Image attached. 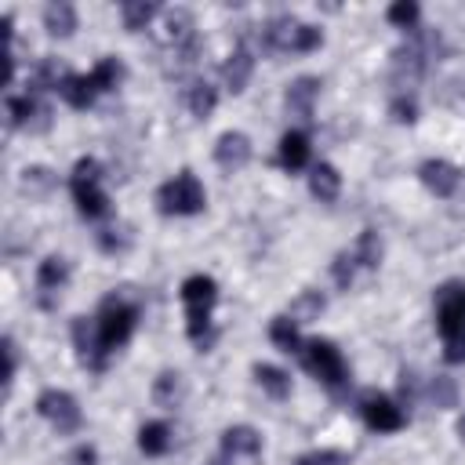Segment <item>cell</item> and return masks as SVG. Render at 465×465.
Wrapping results in <instances>:
<instances>
[{
	"mask_svg": "<svg viewBox=\"0 0 465 465\" xmlns=\"http://www.w3.org/2000/svg\"><path fill=\"white\" fill-rule=\"evenodd\" d=\"M436 327L443 338V360H465V283H443L436 291Z\"/></svg>",
	"mask_w": 465,
	"mask_h": 465,
	"instance_id": "6da1fadb",
	"label": "cell"
},
{
	"mask_svg": "<svg viewBox=\"0 0 465 465\" xmlns=\"http://www.w3.org/2000/svg\"><path fill=\"white\" fill-rule=\"evenodd\" d=\"M218 302V283L203 272H193L185 276L182 283V305H185V334L207 349L211 345V309Z\"/></svg>",
	"mask_w": 465,
	"mask_h": 465,
	"instance_id": "7a4b0ae2",
	"label": "cell"
},
{
	"mask_svg": "<svg viewBox=\"0 0 465 465\" xmlns=\"http://www.w3.org/2000/svg\"><path fill=\"white\" fill-rule=\"evenodd\" d=\"M320 44H323V33L309 22L291 18V15L269 18L262 25V47L272 54H305V51H316Z\"/></svg>",
	"mask_w": 465,
	"mask_h": 465,
	"instance_id": "3957f363",
	"label": "cell"
},
{
	"mask_svg": "<svg viewBox=\"0 0 465 465\" xmlns=\"http://www.w3.org/2000/svg\"><path fill=\"white\" fill-rule=\"evenodd\" d=\"M134 323H138V305L127 302L124 294H105L102 305H98V316H94V327H98V341L105 349V356L120 345H127V338L134 334Z\"/></svg>",
	"mask_w": 465,
	"mask_h": 465,
	"instance_id": "277c9868",
	"label": "cell"
},
{
	"mask_svg": "<svg viewBox=\"0 0 465 465\" xmlns=\"http://www.w3.org/2000/svg\"><path fill=\"white\" fill-rule=\"evenodd\" d=\"M69 193H73V203H76V211L84 218L109 214V196L102 189V167H98V160H91V156L76 160V167L69 174Z\"/></svg>",
	"mask_w": 465,
	"mask_h": 465,
	"instance_id": "5b68a950",
	"label": "cell"
},
{
	"mask_svg": "<svg viewBox=\"0 0 465 465\" xmlns=\"http://www.w3.org/2000/svg\"><path fill=\"white\" fill-rule=\"evenodd\" d=\"M298 356H302L305 371H309L320 385H327L334 396H341V392H345V385H349V367H345L341 352L334 349V341H323V338L305 341Z\"/></svg>",
	"mask_w": 465,
	"mask_h": 465,
	"instance_id": "8992f818",
	"label": "cell"
},
{
	"mask_svg": "<svg viewBox=\"0 0 465 465\" xmlns=\"http://www.w3.org/2000/svg\"><path fill=\"white\" fill-rule=\"evenodd\" d=\"M156 203L163 214H200L207 207V193L193 171H178L171 182L160 185Z\"/></svg>",
	"mask_w": 465,
	"mask_h": 465,
	"instance_id": "52a82bcc",
	"label": "cell"
},
{
	"mask_svg": "<svg viewBox=\"0 0 465 465\" xmlns=\"http://www.w3.org/2000/svg\"><path fill=\"white\" fill-rule=\"evenodd\" d=\"M36 414H40V418H47L62 436L76 432V429H80V421H84V414H80L76 400H73L65 389H44V392H40V400H36Z\"/></svg>",
	"mask_w": 465,
	"mask_h": 465,
	"instance_id": "ba28073f",
	"label": "cell"
},
{
	"mask_svg": "<svg viewBox=\"0 0 465 465\" xmlns=\"http://www.w3.org/2000/svg\"><path fill=\"white\" fill-rule=\"evenodd\" d=\"M73 345H76V356L87 371H105V349L98 341V327H94V316H76L73 320Z\"/></svg>",
	"mask_w": 465,
	"mask_h": 465,
	"instance_id": "9c48e42d",
	"label": "cell"
},
{
	"mask_svg": "<svg viewBox=\"0 0 465 465\" xmlns=\"http://www.w3.org/2000/svg\"><path fill=\"white\" fill-rule=\"evenodd\" d=\"M360 414H363V421L374 429V432H396V429H403V411L389 400V396H381V392H363L360 396Z\"/></svg>",
	"mask_w": 465,
	"mask_h": 465,
	"instance_id": "30bf717a",
	"label": "cell"
},
{
	"mask_svg": "<svg viewBox=\"0 0 465 465\" xmlns=\"http://www.w3.org/2000/svg\"><path fill=\"white\" fill-rule=\"evenodd\" d=\"M65 280H69V262L62 254H51V258L40 262V269H36V302H40V309H51L58 302V291L65 287Z\"/></svg>",
	"mask_w": 465,
	"mask_h": 465,
	"instance_id": "8fae6325",
	"label": "cell"
},
{
	"mask_svg": "<svg viewBox=\"0 0 465 465\" xmlns=\"http://www.w3.org/2000/svg\"><path fill=\"white\" fill-rule=\"evenodd\" d=\"M247 160H251V138H247L243 131H225V134H218V142H214V163H218L222 171L236 174V171L247 167Z\"/></svg>",
	"mask_w": 465,
	"mask_h": 465,
	"instance_id": "7c38bea8",
	"label": "cell"
},
{
	"mask_svg": "<svg viewBox=\"0 0 465 465\" xmlns=\"http://www.w3.org/2000/svg\"><path fill=\"white\" fill-rule=\"evenodd\" d=\"M47 105H40V98L33 91L25 94H7V120L11 127H33V131H44L47 127Z\"/></svg>",
	"mask_w": 465,
	"mask_h": 465,
	"instance_id": "4fadbf2b",
	"label": "cell"
},
{
	"mask_svg": "<svg viewBox=\"0 0 465 465\" xmlns=\"http://www.w3.org/2000/svg\"><path fill=\"white\" fill-rule=\"evenodd\" d=\"M222 454L229 461H254L262 454V436L251 425H229L222 432Z\"/></svg>",
	"mask_w": 465,
	"mask_h": 465,
	"instance_id": "5bb4252c",
	"label": "cell"
},
{
	"mask_svg": "<svg viewBox=\"0 0 465 465\" xmlns=\"http://www.w3.org/2000/svg\"><path fill=\"white\" fill-rule=\"evenodd\" d=\"M418 178H421V185H425L429 193H436V196H454V189H458V182H461V171H458L454 163H447V160H425V163L418 167Z\"/></svg>",
	"mask_w": 465,
	"mask_h": 465,
	"instance_id": "9a60e30c",
	"label": "cell"
},
{
	"mask_svg": "<svg viewBox=\"0 0 465 465\" xmlns=\"http://www.w3.org/2000/svg\"><path fill=\"white\" fill-rule=\"evenodd\" d=\"M316 94H320V80H316V76H298L294 84H287V94H283V102H287V113L309 124V120H312V105H316Z\"/></svg>",
	"mask_w": 465,
	"mask_h": 465,
	"instance_id": "2e32d148",
	"label": "cell"
},
{
	"mask_svg": "<svg viewBox=\"0 0 465 465\" xmlns=\"http://www.w3.org/2000/svg\"><path fill=\"white\" fill-rule=\"evenodd\" d=\"M189 40H196V33H193V15H189L185 7L167 11V15H163V29H160V44L174 51V47H185Z\"/></svg>",
	"mask_w": 465,
	"mask_h": 465,
	"instance_id": "e0dca14e",
	"label": "cell"
},
{
	"mask_svg": "<svg viewBox=\"0 0 465 465\" xmlns=\"http://www.w3.org/2000/svg\"><path fill=\"white\" fill-rule=\"evenodd\" d=\"M251 69H254V54H251V47H247V44H236V51L229 54V62L222 65V80H225V87H229L232 94H240V91L247 87V80H251Z\"/></svg>",
	"mask_w": 465,
	"mask_h": 465,
	"instance_id": "ac0fdd59",
	"label": "cell"
},
{
	"mask_svg": "<svg viewBox=\"0 0 465 465\" xmlns=\"http://www.w3.org/2000/svg\"><path fill=\"white\" fill-rule=\"evenodd\" d=\"M309 193L320 200V203H334L338 193H341V174L334 163H316L309 171Z\"/></svg>",
	"mask_w": 465,
	"mask_h": 465,
	"instance_id": "d6986e66",
	"label": "cell"
},
{
	"mask_svg": "<svg viewBox=\"0 0 465 465\" xmlns=\"http://www.w3.org/2000/svg\"><path fill=\"white\" fill-rule=\"evenodd\" d=\"M280 167L283 171H302L305 163H309V138H305V131H287L283 138H280Z\"/></svg>",
	"mask_w": 465,
	"mask_h": 465,
	"instance_id": "ffe728a7",
	"label": "cell"
},
{
	"mask_svg": "<svg viewBox=\"0 0 465 465\" xmlns=\"http://www.w3.org/2000/svg\"><path fill=\"white\" fill-rule=\"evenodd\" d=\"M58 94H62L73 109H87V105L98 98V91H94V84H91L87 73H65V80L58 84Z\"/></svg>",
	"mask_w": 465,
	"mask_h": 465,
	"instance_id": "44dd1931",
	"label": "cell"
},
{
	"mask_svg": "<svg viewBox=\"0 0 465 465\" xmlns=\"http://www.w3.org/2000/svg\"><path fill=\"white\" fill-rule=\"evenodd\" d=\"M44 29H47L51 36H73V29H76V7L65 4V0L47 4V7H44Z\"/></svg>",
	"mask_w": 465,
	"mask_h": 465,
	"instance_id": "7402d4cb",
	"label": "cell"
},
{
	"mask_svg": "<svg viewBox=\"0 0 465 465\" xmlns=\"http://www.w3.org/2000/svg\"><path fill=\"white\" fill-rule=\"evenodd\" d=\"M182 400V374L178 371H160L153 381V403L163 411H174Z\"/></svg>",
	"mask_w": 465,
	"mask_h": 465,
	"instance_id": "603a6c76",
	"label": "cell"
},
{
	"mask_svg": "<svg viewBox=\"0 0 465 465\" xmlns=\"http://www.w3.org/2000/svg\"><path fill=\"white\" fill-rule=\"evenodd\" d=\"M138 447H142V454H149V458L167 454V447H171V429H167L163 421L142 425V429H138Z\"/></svg>",
	"mask_w": 465,
	"mask_h": 465,
	"instance_id": "cb8c5ba5",
	"label": "cell"
},
{
	"mask_svg": "<svg viewBox=\"0 0 465 465\" xmlns=\"http://www.w3.org/2000/svg\"><path fill=\"white\" fill-rule=\"evenodd\" d=\"M254 381L272 396V400H287L291 396V378L280 371V367H269V363H254Z\"/></svg>",
	"mask_w": 465,
	"mask_h": 465,
	"instance_id": "d4e9b609",
	"label": "cell"
},
{
	"mask_svg": "<svg viewBox=\"0 0 465 465\" xmlns=\"http://www.w3.org/2000/svg\"><path fill=\"white\" fill-rule=\"evenodd\" d=\"M269 338H272V345L276 349H283V352H302V338H298V323L291 320V316H276L272 323H269Z\"/></svg>",
	"mask_w": 465,
	"mask_h": 465,
	"instance_id": "484cf974",
	"label": "cell"
},
{
	"mask_svg": "<svg viewBox=\"0 0 465 465\" xmlns=\"http://www.w3.org/2000/svg\"><path fill=\"white\" fill-rule=\"evenodd\" d=\"M156 11H160V7H156V4H149V0H124V4H120L124 29H131V33L145 29V25L153 22V15H156Z\"/></svg>",
	"mask_w": 465,
	"mask_h": 465,
	"instance_id": "4316f807",
	"label": "cell"
},
{
	"mask_svg": "<svg viewBox=\"0 0 465 465\" xmlns=\"http://www.w3.org/2000/svg\"><path fill=\"white\" fill-rule=\"evenodd\" d=\"M87 76H91V84H94L98 94H102V91H116V84L124 80V62L109 54V58H102Z\"/></svg>",
	"mask_w": 465,
	"mask_h": 465,
	"instance_id": "83f0119b",
	"label": "cell"
},
{
	"mask_svg": "<svg viewBox=\"0 0 465 465\" xmlns=\"http://www.w3.org/2000/svg\"><path fill=\"white\" fill-rule=\"evenodd\" d=\"M352 258H356V265H363V269H378V262H381V236H378L374 229H363V232L356 236Z\"/></svg>",
	"mask_w": 465,
	"mask_h": 465,
	"instance_id": "f1b7e54d",
	"label": "cell"
},
{
	"mask_svg": "<svg viewBox=\"0 0 465 465\" xmlns=\"http://www.w3.org/2000/svg\"><path fill=\"white\" fill-rule=\"evenodd\" d=\"M214 105H218V91H214L207 80H196V84L189 87V109H193V116L207 120V116L214 113Z\"/></svg>",
	"mask_w": 465,
	"mask_h": 465,
	"instance_id": "f546056e",
	"label": "cell"
},
{
	"mask_svg": "<svg viewBox=\"0 0 465 465\" xmlns=\"http://www.w3.org/2000/svg\"><path fill=\"white\" fill-rule=\"evenodd\" d=\"M323 312V294L320 291H302L298 302H291V320L294 323H309Z\"/></svg>",
	"mask_w": 465,
	"mask_h": 465,
	"instance_id": "4dcf8cb0",
	"label": "cell"
},
{
	"mask_svg": "<svg viewBox=\"0 0 465 465\" xmlns=\"http://www.w3.org/2000/svg\"><path fill=\"white\" fill-rule=\"evenodd\" d=\"M418 4L414 0H396L389 11H385V18L396 25V29H414V22H418Z\"/></svg>",
	"mask_w": 465,
	"mask_h": 465,
	"instance_id": "1f68e13d",
	"label": "cell"
},
{
	"mask_svg": "<svg viewBox=\"0 0 465 465\" xmlns=\"http://www.w3.org/2000/svg\"><path fill=\"white\" fill-rule=\"evenodd\" d=\"M51 185H54V178H51L47 167H25V171H22V189H25V193L44 196Z\"/></svg>",
	"mask_w": 465,
	"mask_h": 465,
	"instance_id": "d6a6232c",
	"label": "cell"
},
{
	"mask_svg": "<svg viewBox=\"0 0 465 465\" xmlns=\"http://www.w3.org/2000/svg\"><path fill=\"white\" fill-rule=\"evenodd\" d=\"M356 258H352V251H341L338 258H334V265H331V272H334V283L341 287V291H349L352 287V276H356Z\"/></svg>",
	"mask_w": 465,
	"mask_h": 465,
	"instance_id": "836d02e7",
	"label": "cell"
},
{
	"mask_svg": "<svg viewBox=\"0 0 465 465\" xmlns=\"http://www.w3.org/2000/svg\"><path fill=\"white\" fill-rule=\"evenodd\" d=\"M389 113H392L396 124H414V120H418V105H414V98H407V94H396L392 105H389Z\"/></svg>",
	"mask_w": 465,
	"mask_h": 465,
	"instance_id": "e575fe53",
	"label": "cell"
},
{
	"mask_svg": "<svg viewBox=\"0 0 465 465\" xmlns=\"http://www.w3.org/2000/svg\"><path fill=\"white\" fill-rule=\"evenodd\" d=\"M127 243H131V236H127V229H102L98 232V247L102 251H127Z\"/></svg>",
	"mask_w": 465,
	"mask_h": 465,
	"instance_id": "d590c367",
	"label": "cell"
},
{
	"mask_svg": "<svg viewBox=\"0 0 465 465\" xmlns=\"http://www.w3.org/2000/svg\"><path fill=\"white\" fill-rule=\"evenodd\" d=\"M341 461H345L341 450H309V454H302L294 465H341Z\"/></svg>",
	"mask_w": 465,
	"mask_h": 465,
	"instance_id": "8d00e7d4",
	"label": "cell"
},
{
	"mask_svg": "<svg viewBox=\"0 0 465 465\" xmlns=\"http://www.w3.org/2000/svg\"><path fill=\"white\" fill-rule=\"evenodd\" d=\"M4 385L11 389V381H15V371H18V352H15V341L11 338H4Z\"/></svg>",
	"mask_w": 465,
	"mask_h": 465,
	"instance_id": "74e56055",
	"label": "cell"
},
{
	"mask_svg": "<svg viewBox=\"0 0 465 465\" xmlns=\"http://www.w3.org/2000/svg\"><path fill=\"white\" fill-rule=\"evenodd\" d=\"M94 447H76L73 454H69V461H76V465H94Z\"/></svg>",
	"mask_w": 465,
	"mask_h": 465,
	"instance_id": "f35d334b",
	"label": "cell"
},
{
	"mask_svg": "<svg viewBox=\"0 0 465 465\" xmlns=\"http://www.w3.org/2000/svg\"><path fill=\"white\" fill-rule=\"evenodd\" d=\"M458 432H461V440H465V418H461V425H458Z\"/></svg>",
	"mask_w": 465,
	"mask_h": 465,
	"instance_id": "ab89813d",
	"label": "cell"
},
{
	"mask_svg": "<svg viewBox=\"0 0 465 465\" xmlns=\"http://www.w3.org/2000/svg\"><path fill=\"white\" fill-rule=\"evenodd\" d=\"M211 465H222V461H211Z\"/></svg>",
	"mask_w": 465,
	"mask_h": 465,
	"instance_id": "60d3db41",
	"label": "cell"
}]
</instances>
